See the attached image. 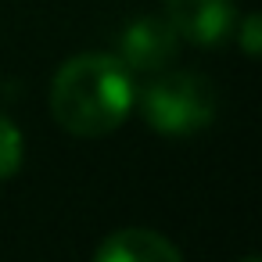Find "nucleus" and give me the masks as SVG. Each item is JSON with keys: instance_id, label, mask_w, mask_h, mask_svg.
Segmentation results:
<instances>
[{"instance_id": "obj_4", "label": "nucleus", "mask_w": 262, "mask_h": 262, "mask_svg": "<svg viewBox=\"0 0 262 262\" xmlns=\"http://www.w3.org/2000/svg\"><path fill=\"white\" fill-rule=\"evenodd\" d=\"M180 51V36L172 33V26L165 18H133L122 36H119V61L129 72H165L176 61Z\"/></svg>"}, {"instance_id": "obj_1", "label": "nucleus", "mask_w": 262, "mask_h": 262, "mask_svg": "<svg viewBox=\"0 0 262 262\" xmlns=\"http://www.w3.org/2000/svg\"><path fill=\"white\" fill-rule=\"evenodd\" d=\"M137 101L129 69L115 54H76L51 83V115L72 137L115 133Z\"/></svg>"}, {"instance_id": "obj_5", "label": "nucleus", "mask_w": 262, "mask_h": 262, "mask_svg": "<svg viewBox=\"0 0 262 262\" xmlns=\"http://www.w3.org/2000/svg\"><path fill=\"white\" fill-rule=\"evenodd\" d=\"M90 262H183L180 248L162 237L158 230H144V226H126L108 233Z\"/></svg>"}, {"instance_id": "obj_3", "label": "nucleus", "mask_w": 262, "mask_h": 262, "mask_svg": "<svg viewBox=\"0 0 262 262\" xmlns=\"http://www.w3.org/2000/svg\"><path fill=\"white\" fill-rule=\"evenodd\" d=\"M165 22L194 47H219L233 36L241 11L233 0H165Z\"/></svg>"}, {"instance_id": "obj_6", "label": "nucleus", "mask_w": 262, "mask_h": 262, "mask_svg": "<svg viewBox=\"0 0 262 262\" xmlns=\"http://www.w3.org/2000/svg\"><path fill=\"white\" fill-rule=\"evenodd\" d=\"M26 162V137L11 115L0 112V183L11 180Z\"/></svg>"}, {"instance_id": "obj_7", "label": "nucleus", "mask_w": 262, "mask_h": 262, "mask_svg": "<svg viewBox=\"0 0 262 262\" xmlns=\"http://www.w3.org/2000/svg\"><path fill=\"white\" fill-rule=\"evenodd\" d=\"M258 33H262V22H258V15H248V18H241V22H237V29H233V36H237L241 51H244L248 58H258Z\"/></svg>"}, {"instance_id": "obj_8", "label": "nucleus", "mask_w": 262, "mask_h": 262, "mask_svg": "<svg viewBox=\"0 0 262 262\" xmlns=\"http://www.w3.org/2000/svg\"><path fill=\"white\" fill-rule=\"evenodd\" d=\"M241 262H262V258H258V255H244Z\"/></svg>"}, {"instance_id": "obj_2", "label": "nucleus", "mask_w": 262, "mask_h": 262, "mask_svg": "<svg viewBox=\"0 0 262 262\" xmlns=\"http://www.w3.org/2000/svg\"><path fill=\"white\" fill-rule=\"evenodd\" d=\"M144 122L162 137H194L215 119V90L198 72H155L137 94Z\"/></svg>"}]
</instances>
